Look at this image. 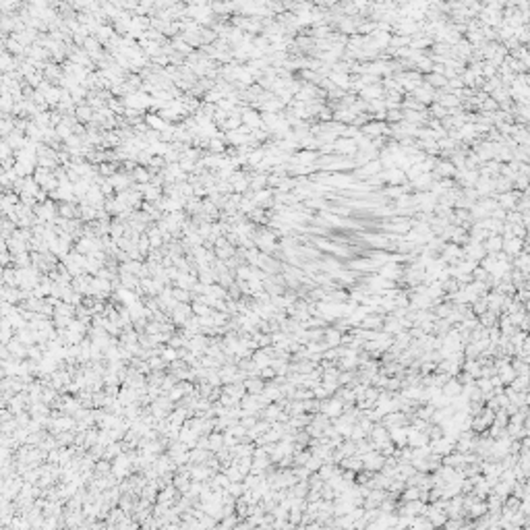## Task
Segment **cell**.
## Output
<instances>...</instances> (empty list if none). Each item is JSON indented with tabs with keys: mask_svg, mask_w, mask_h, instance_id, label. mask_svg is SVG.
<instances>
[{
	"mask_svg": "<svg viewBox=\"0 0 530 530\" xmlns=\"http://www.w3.org/2000/svg\"><path fill=\"white\" fill-rule=\"evenodd\" d=\"M439 259H441L445 265H456L458 261H462V259H464V251H462V246H458V244H454V242H445V244H443V248H441V255H439Z\"/></svg>",
	"mask_w": 530,
	"mask_h": 530,
	"instance_id": "cell-1",
	"label": "cell"
},
{
	"mask_svg": "<svg viewBox=\"0 0 530 530\" xmlns=\"http://www.w3.org/2000/svg\"><path fill=\"white\" fill-rule=\"evenodd\" d=\"M410 96H412V98H414V100H416V102H419L421 106L429 108V106L433 104V96H435V89H431V87H429V85H427V83L423 81V83H421V85H419V87H416V89H414V91L410 93Z\"/></svg>",
	"mask_w": 530,
	"mask_h": 530,
	"instance_id": "cell-2",
	"label": "cell"
},
{
	"mask_svg": "<svg viewBox=\"0 0 530 530\" xmlns=\"http://www.w3.org/2000/svg\"><path fill=\"white\" fill-rule=\"evenodd\" d=\"M240 120H242L244 127H248L251 131L263 129V124H261V114H259L257 110H253V108H244L242 114H240Z\"/></svg>",
	"mask_w": 530,
	"mask_h": 530,
	"instance_id": "cell-3",
	"label": "cell"
},
{
	"mask_svg": "<svg viewBox=\"0 0 530 530\" xmlns=\"http://www.w3.org/2000/svg\"><path fill=\"white\" fill-rule=\"evenodd\" d=\"M333 149H336V155H342V158H354V153L358 151L354 139H336Z\"/></svg>",
	"mask_w": 530,
	"mask_h": 530,
	"instance_id": "cell-4",
	"label": "cell"
},
{
	"mask_svg": "<svg viewBox=\"0 0 530 530\" xmlns=\"http://www.w3.org/2000/svg\"><path fill=\"white\" fill-rule=\"evenodd\" d=\"M379 176H381V180H383V184H385V186H396V184H404V182H408V180H406V176H404V172H402V170H398V168L381 170V172H379Z\"/></svg>",
	"mask_w": 530,
	"mask_h": 530,
	"instance_id": "cell-5",
	"label": "cell"
},
{
	"mask_svg": "<svg viewBox=\"0 0 530 530\" xmlns=\"http://www.w3.org/2000/svg\"><path fill=\"white\" fill-rule=\"evenodd\" d=\"M524 242H526V240L516 238V236H512V238H504L501 251H504L508 257H516V255H520V253L524 251Z\"/></svg>",
	"mask_w": 530,
	"mask_h": 530,
	"instance_id": "cell-6",
	"label": "cell"
},
{
	"mask_svg": "<svg viewBox=\"0 0 530 530\" xmlns=\"http://www.w3.org/2000/svg\"><path fill=\"white\" fill-rule=\"evenodd\" d=\"M348 267H350L352 271H377L381 265L375 263L373 259H369V257H367V259L360 257V259H352V261L348 263Z\"/></svg>",
	"mask_w": 530,
	"mask_h": 530,
	"instance_id": "cell-7",
	"label": "cell"
},
{
	"mask_svg": "<svg viewBox=\"0 0 530 530\" xmlns=\"http://www.w3.org/2000/svg\"><path fill=\"white\" fill-rule=\"evenodd\" d=\"M358 98H360V100H365V102H371V100H381V98H383V87H381V83L362 87V91L358 93Z\"/></svg>",
	"mask_w": 530,
	"mask_h": 530,
	"instance_id": "cell-8",
	"label": "cell"
},
{
	"mask_svg": "<svg viewBox=\"0 0 530 530\" xmlns=\"http://www.w3.org/2000/svg\"><path fill=\"white\" fill-rule=\"evenodd\" d=\"M501 244H504V238H501V236L489 234L487 240L483 242V248H485V253H487V255H497V253L501 251Z\"/></svg>",
	"mask_w": 530,
	"mask_h": 530,
	"instance_id": "cell-9",
	"label": "cell"
},
{
	"mask_svg": "<svg viewBox=\"0 0 530 530\" xmlns=\"http://www.w3.org/2000/svg\"><path fill=\"white\" fill-rule=\"evenodd\" d=\"M433 182H435V180H433L431 174H421V176L414 178L410 184H412V191H414V193H429V189H431Z\"/></svg>",
	"mask_w": 530,
	"mask_h": 530,
	"instance_id": "cell-10",
	"label": "cell"
},
{
	"mask_svg": "<svg viewBox=\"0 0 530 530\" xmlns=\"http://www.w3.org/2000/svg\"><path fill=\"white\" fill-rule=\"evenodd\" d=\"M75 118H77V122H89V120L93 118V110H91L87 104H81V106H77V110H75Z\"/></svg>",
	"mask_w": 530,
	"mask_h": 530,
	"instance_id": "cell-11",
	"label": "cell"
},
{
	"mask_svg": "<svg viewBox=\"0 0 530 530\" xmlns=\"http://www.w3.org/2000/svg\"><path fill=\"white\" fill-rule=\"evenodd\" d=\"M518 42H520V46H526L528 44V40H530V27L528 25H522V27H518L516 29V36H514Z\"/></svg>",
	"mask_w": 530,
	"mask_h": 530,
	"instance_id": "cell-12",
	"label": "cell"
},
{
	"mask_svg": "<svg viewBox=\"0 0 530 530\" xmlns=\"http://www.w3.org/2000/svg\"><path fill=\"white\" fill-rule=\"evenodd\" d=\"M516 145H530V135H528V129H518V133L512 137Z\"/></svg>",
	"mask_w": 530,
	"mask_h": 530,
	"instance_id": "cell-13",
	"label": "cell"
},
{
	"mask_svg": "<svg viewBox=\"0 0 530 530\" xmlns=\"http://www.w3.org/2000/svg\"><path fill=\"white\" fill-rule=\"evenodd\" d=\"M98 170H100V176H102V178H104V176H106V178H112V176L116 174V164H110V162H102Z\"/></svg>",
	"mask_w": 530,
	"mask_h": 530,
	"instance_id": "cell-14",
	"label": "cell"
},
{
	"mask_svg": "<svg viewBox=\"0 0 530 530\" xmlns=\"http://www.w3.org/2000/svg\"><path fill=\"white\" fill-rule=\"evenodd\" d=\"M402 120H404L402 108H400V110H387V116H385V122H387V124H398V122H402Z\"/></svg>",
	"mask_w": 530,
	"mask_h": 530,
	"instance_id": "cell-15",
	"label": "cell"
},
{
	"mask_svg": "<svg viewBox=\"0 0 530 530\" xmlns=\"http://www.w3.org/2000/svg\"><path fill=\"white\" fill-rule=\"evenodd\" d=\"M497 110H499V104H497L495 100H491V98H487L481 104V108H479V112H497Z\"/></svg>",
	"mask_w": 530,
	"mask_h": 530,
	"instance_id": "cell-16",
	"label": "cell"
},
{
	"mask_svg": "<svg viewBox=\"0 0 530 530\" xmlns=\"http://www.w3.org/2000/svg\"><path fill=\"white\" fill-rule=\"evenodd\" d=\"M358 135H360V129L352 127V124H346V129H344V133H342L340 139H356Z\"/></svg>",
	"mask_w": 530,
	"mask_h": 530,
	"instance_id": "cell-17",
	"label": "cell"
},
{
	"mask_svg": "<svg viewBox=\"0 0 530 530\" xmlns=\"http://www.w3.org/2000/svg\"><path fill=\"white\" fill-rule=\"evenodd\" d=\"M421 174H423V172H421V168H419V166H410L406 172H404V176H406V180H408V182H412V180H414V178H419Z\"/></svg>",
	"mask_w": 530,
	"mask_h": 530,
	"instance_id": "cell-18",
	"label": "cell"
}]
</instances>
